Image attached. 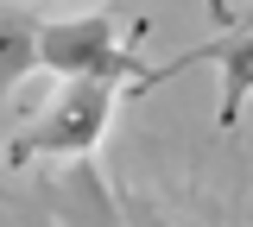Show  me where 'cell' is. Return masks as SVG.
<instances>
[{"mask_svg":"<svg viewBox=\"0 0 253 227\" xmlns=\"http://www.w3.org/2000/svg\"><path fill=\"white\" fill-rule=\"evenodd\" d=\"M146 38V19L126 26L114 13H70V19H51L44 26V69L63 76V82H114V89H146L152 69L139 64V44Z\"/></svg>","mask_w":253,"mask_h":227,"instance_id":"obj_1","label":"cell"},{"mask_svg":"<svg viewBox=\"0 0 253 227\" xmlns=\"http://www.w3.org/2000/svg\"><path fill=\"white\" fill-rule=\"evenodd\" d=\"M114 101H121L114 82H63L57 95L38 107V120L13 132L6 164L32 170V164H51V158H63V164L95 158V145L108 139V120H114Z\"/></svg>","mask_w":253,"mask_h":227,"instance_id":"obj_2","label":"cell"},{"mask_svg":"<svg viewBox=\"0 0 253 227\" xmlns=\"http://www.w3.org/2000/svg\"><path fill=\"white\" fill-rule=\"evenodd\" d=\"M32 208L44 215V227H177V221H165L146 195L121 190L95 158L63 164L57 177H44Z\"/></svg>","mask_w":253,"mask_h":227,"instance_id":"obj_3","label":"cell"},{"mask_svg":"<svg viewBox=\"0 0 253 227\" xmlns=\"http://www.w3.org/2000/svg\"><path fill=\"white\" fill-rule=\"evenodd\" d=\"M196 64H209V69L221 76L215 127H221V132H234V127H241V107L253 101V6H241V19H234L228 32L203 38V44L177 51L165 69H152V76H146V89H158V82H171V76H184V69H196ZM146 89H139V95H146Z\"/></svg>","mask_w":253,"mask_h":227,"instance_id":"obj_4","label":"cell"},{"mask_svg":"<svg viewBox=\"0 0 253 227\" xmlns=\"http://www.w3.org/2000/svg\"><path fill=\"white\" fill-rule=\"evenodd\" d=\"M32 69H44V26L26 6H6L0 13V82L19 89Z\"/></svg>","mask_w":253,"mask_h":227,"instance_id":"obj_5","label":"cell"},{"mask_svg":"<svg viewBox=\"0 0 253 227\" xmlns=\"http://www.w3.org/2000/svg\"><path fill=\"white\" fill-rule=\"evenodd\" d=\"M203 6H209V19H215L221 32H228V26H234V19H241V13H234V0H203Z\"/></svg>","mask_w":253,"mask_h":227,"instance_id":"obj_6","label":"cell"}]
</instances>
